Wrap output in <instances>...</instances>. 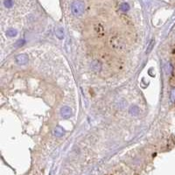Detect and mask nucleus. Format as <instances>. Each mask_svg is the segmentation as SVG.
<instances>
[{
	"label": "nucleus",
	"mask_w": 175,
	"mask_h": 175,
	"mask_svg": "<svg viewBox=\"0 0 175 175\" xmlns=\"http://www.w3.org/2000/svg\"><path fill=\"white\" fill-rule=\"evenodd\" d=\"M55 35H56V37L59 40H62L63 37H64V30L62 28H61V27L57 28L55 30Z\"/></svg>",
	"instance_id": "obj_5"
},
{
	"label": "nucleus",
	"mask_w": 175,
	"mask_h": 175,
	"mask_svg": "<svg viewBox=\"0 0 175 175\" xmlns=\"http://www.w3.org/2000/svg\"><path fill=\"white\" fill-rule=\"evenodd\" d=\"M4 4H5V7H7V8H11V6L13 5V0H5Z\"/></svg>",
	"instance_id": "obj_8"
},
{
	"label": "nucleus",
	"mask_w": 175,
	"mask_h": 175,
	"mask_svg": "<svg viewBox=\"0 0 175 175\" xmlns=\"http://www.w3.org/2000/svg\"><path fill=\"white\" fill-rule=\"evenodd\" d=\"M72 109L68 106H63L61 110V115L63 118H69L72 116Z\"/></svg>",
	"instance_id": "obj_3"
},
{
	"label": "nucleus",
	"mask_w": 175,
	"mask_h": 175,
	"mask_svg": "<svg viewBox=\"0 0 175 175\" xmlns=\"http://www.w3.org/2000/svg\"><path fill=\"white\" fill-rule=\"evenodd\" d=\"M64 131H63V129L61 127H60V126H58V127H56L55 129H54V131H53V135L56 137H61L63 135H64Z\"/></svg>",
	"instance_id": "obj_4"
},
{
	"label": "nucleus",
	"mask_w": 175,
	"mask_h": 175,
	"mask_svg": "<svg viewBox=\"0 0 175 175\" xmlns=\"http://www.w3.org/2000/svg\"><path fill=\"white\" fill-rule=\"evenodd\" d=\"M171 99L172 102H175V88H172V92H171Z\"/></svg>",
	"instance_id": "obj_10"
},
{
	"label": "nucleus",
	"mask_w": 175,
	"mask_h": 175,
	"mask_svg": "<svg viewBox=\"0 0 175 175\" xmlns=\"http://www.w3.org/2000/svg\"><path fill=\"white\" fill-rule=\"evenodd\" d=\"M6 35L9 37H15L17 35V31L14 29H10L6 32Z\"/></svg>",
	"instance_id": "obj_6"
},
{
	"label": "nucleus",
	"mask_w": 175,
	"mask_h": 175,
	"mask_svg": "<svg viewBox=\"0 0 175 175\" xmlns=\"http://www.w3.org/2000/svg\"><path fill=\"white\" fill-rule=\"evenodd\" d=\"M130 112H131V115L137 116V115L139 113V109H138L137 106H132V107L131 108V110H130Z\"/></svg>",
	"instance_id": "obj_7"
},
{
	"label": "nucleus",
	"mask_w": 175,
	"mask_h": 175,
	"mask_svg": "<svg viewBox=\"0 0 175 175\" xmlns=\"http://www.w3.org/2000/svg\"><path fill=\"white\" fill-rule=\"evenodd\" d=\"M120 9L123 11H127L128 10H129L130 9V6H129V5H128V4H122L121 5V7H120Z\"/></svg>",
	"instance_id": "obj_9"
},
{
	"label": "nucleus",
	"mask_w": 175,
	"mask_h": 175,
	"mask_svg": "<svg viewBox=\"0 0 175 175\" xmlns=\"http://www.w3.org/2000/svg\"><path fill=\"white\" fill-rule=\"evenodd\" d=\"M84 3L81 1H75L72 4V13L75 16H81L84 13Z\"/></svg>",
	"instance_id": "obj_1"
},
{
	"label": "nucleus",
	"mask_w": 175,
	"mask_h": 175,
	"mask_svg": "<svg viewBox=\"0 0 175 175\" xmlns=\"http://www.w3.org/2000/svg\"><path fill=\"white\" fill-rule=\"evenodd\" d=\"M25 44V40H18L17 43H16V46H18V48H19V46H23Z\"/></svg>",
	"instance_id": "obj_11"
},
{
	"label": "nucleus",
	"mask_w": 175,
	"mask_h": 175,
	"mask_svg": "<svg viewBox=\"0 0 175 175\" xmlns=\"http://www.w3.org/2000/svg\"><path fill=\"white\" fill-rule=\"evenodd\" d=\"M15 61H16L17 64L22 66V65L27 64V62H28V61H29V58H28V56H27L26 54L22 53V54H19V55L16 56Z\"/></svg>",
	"instance_id": "obj_2"
}]
</instances>
